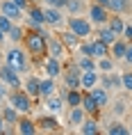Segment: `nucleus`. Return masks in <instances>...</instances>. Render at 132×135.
<instances>
[{"label":"nucleus","mask_w":132,"mask_h":135,"mask_svg":"<svg viewBox=\"0 0 132 135\" xmlns=\"http://www.w3.org/2000/svg\"><path fill=\"white\" fill-rule=\"evenodd\" d=\"M16 131H18L21 135H36L39 133V126H36V121L28 119V117H21L18 124H16Z\"/></svg>","instance_id":"6ab92c4d"},{"label":"nucleus","mask_w":132,"mask_h":135,"mask_svg":"<svg viewBox=\"0 0 132 135\" xmlns=\"http://www.w3.org/2000/svg\"><path fill=\"white\" fill-rule=\"evenodd\" d=\"M59 39H62V44L64 46H66V50H77V46H80V41H82V39H80V37L77 35H73V32H71L68 28L64 30V32H59Z\"/></svg>","instance_id":"a211bd4d"},{"label":"nucleus","mask_w":132,"mask_h":135,"mask_svg":"<svg viewBox=\"0 0 132 135\" xmlns=\"http://www.w3.org/2000/svg\"><path fill=\"white\" fill-rule=\"evenodd\" d=\"M112 110H114V114H116V117H123L125 110H128V103H125L123 99H116V101H114V108H112Z\"/></svg>","instance_id":"58836bf2"},{"label":"nucleus","mask_w":132,"mask_h":135,"mask_svg":"<svg viewBox=\"0 0 132 135\" xmlns=\"http://www.w3.org/2000/svg\"><path fill=\"white\" fill-rule=\"evenodd\" d=\"M80 69H77V64L75 60H71V62L64 64V73H62V78H64V87L66 89H82V85H80Z\"/></svg>","instance_id":"39448f33"},{"label":"nucleus","mask_w":132,"mask_h":135,"mask_svg":"<svg viewBox=\"0 0 132 135\" xmlns=\"http://www.w3.org/2000/svg\"><path fill=\"white\" fill-rule=\"evenodd\" d=\"M96 37L100 39V41L109 44V46H112V44H114V41L118 39V35H114V30H109L107 25H98V28H96Z\"/></svg>","instance_id":"c756f323"},{"label":"nucleus","mask_w":132,"mask_h":135,"mask_svg":"<svg viewBox=\"0 0 132 135\" xmlns=\"http://www.w3.org/2000/svg\"><path fill=\"white\" fill-rule=\"evenodd\" d=\"M28 50H23L21 46H12V48L5 53V62L18 73H25L30 69V60H28Z\"/></svg>","instance_id":"f03ea898"},{"label":"nucleus","mask_w":132,"mask_h":135,"mask_svg":"<svg viewBox=\"0 0 132 135\" xmlns=\"http://www.w3.org/2000/svg\"><path fill=\"white\" fill-rule=\"evenodd\" d=\"M25 23H28L30 28H36V30H41L43 25H46V14H43V7L41 5H30L28 12H25Z\"/></svg>","instance_id":"0eeeda50"},{"label":"nucleus","mask_w":132,"mask_h":135,"mask_svg":"<svg viewBox=\"0 0 132 135\" xmlns=\"http://www.w3.org/2000/svg\"><path fill=\"white\" fill-rule=\"evenodd\" d=\"M41 66H43V71H46V76H50V78H59L64 73V62L57 60V57H50V55H46L41 60Z\"/></svg>","instance_id":"9d476101"},{"label":"nucleus","mask_w":132,"mask_h":135,"mask_svg":"<svg viewBox=\"0 0 132 135\" xmlns=\"http://www.w3.org/2000/svg\"><path fill=\"white\" fill-rule=\"evenodd\" d=\"M107 28L114 30V35H123V28H125V21H123V16L121 14H112L109 16V21H107Z\"/></svg>","instance_id":"2f4dec72"},{"label":"nucleus","mask_w":132,"mask_h":135,"mask_svg":"<svg viewBox=\"0 0 132 135\" xmlns=\"http://www.w3.org/2000/svg\"><path fill=\"white\" fill-rule=\"evenodd\" d=\"M36 126H39V131H50V133H57V131H59V121L55 119V114H52V117H39Z\"/></svg>","instance_id":"c85d7f7f"},{"label":"nucleus","mask_w":132,"mask_h":135,"mask_svg":"<svg viewBox=\"0 0 132 135\" xmlns=\"http://www.w3.org/2000/svg\"><path fill=\"white\" fill-rule=\"evenodd\" d=\"M23 48L28 50L30 57H34V60H43V57L48 55V32L46 30H28L25 32V37H23Z\"/></svg>","instance_id":"f257e3e1"},{"label":"nucleus","mask_w":132,"mask_h":135,"mask_svg":"<svg viewBox=\"0 0 132 135\" xmlns=\"http://www.w3.org/2000/svg\"><path fill=\"white\" fill-rule=\"evenodd\" d=\"M121 85H123L125 92L132 94V71H123L121 73Z\"/></svg>","instance_id":"4c0bfd02"},{"label":"nucleus","mask_w":132,"mask_h":135,"mask_svg":"<svg viewBox=\"0 0 132 135\" xmlns=\"http://www.w3.org/2000/svg\"><path fill=\"white\" fill-rule=\"evenodd\" d=\"M43 14H46V25L48 28H64L66 25V16H64V9L59 7H43Z\"/></svg>","instance_id":"6e6552de"},{"label":"nucleus","mask_w":132,"mask_h":135,"mask_svg":"<svg viewBox=\"0 0 132 135\" xmlns=\"http://www.w3.org/2000/svg\"><path fill=\"white\" fill-rule=\"evenodd\" d=\"M75 64H77V69H80V71H91V69H98V66H96V57H91V55H80V53H77Z\"/></svg>","instance_id":"7c9ffc66"},{"label":"nucleus","mask_w":132,"mask_h":135,"mask_svg":"<svg viewBox=\"0 0 132 135\" xmlns=\"http://www.w3.org/2000/svg\"><path fill=\"white\" fill-rule=\"evenodd\" d=\"M2 96H5V85H2V80H0V105H2Z\"/></svg>","instance_id":"a18cd8bd"},{"label":"nucleus","mask_w":132,"mask_h":135,"mask_svg":"<svg viewBox=\"0 0 132 135\" xmlns=\"http://www.w3.org/2000/svg\"><path fill=\"white\" fill-rule=\"evenodd\" d=\"M82 94L84 89H64V99H66V105H82Z\"/></svg>","instance_id":"cd10ccee"},{"label":"nucleus","mask_w":132,"mask_h":135,"mask_svg":"<svg viewBox=\"0 0 132 135\" xmlns=\"http://www.w3.org/2000/svg\"><path fill=\"white\" fill-rule=\"evenodd\" d=\"M87 7H89V5H84V0H66L64 12H66L68 16H77V14H82Z\"/></svg>","instance_id":"bb28decb"},{"label":"nucleus","mask_w":132,"mask_h":135,"mask_svg":"<svg viewBox=\"0 0 132 135\" xmlns=\"http://www.w3.org/2000/svg\"><path fill=\"white\" fill-rule=\"evenodd\" d=\"M87 16H89V21L93 23V28H98V25H107L112 12L105 7V5H100V2H91L89 7H87Z\"/></svg>","instance_id":"423d86ee"},{"label":"nucleus","mask_w":132,"mask_h":135,"mask_svg":"<svg viewBox=\"0 0 132 135\" xmlns=\"http://www.w3.org/2000/svg\"><path fill=\"white\" fill-rule=\"evenodd\" d=\"M128 44H130V41H125L123 37H118L116 41H114V44H112V46H109V55L114 57L116 62H118V60H123V57H125V50H128Z\"/></svg>","instance_id":"5701e85b"},{"label":"nucleus","mask_w":132,"mask_h":135,"mask_svg":"<svg viewBox=\"0 0 132 135\" xmlns=\"http://www.w3.org/2000/svg\"><path fill=\"white\" fill-rule=\"evenodd\" d=\"M66 28H68L73 35H77L80 39H89V37L93 35V23H91L89 18H84L82 14L66 16Z\"/></svg>","instance_id":"7ed1b4c3"},{"label":"nucleus","mask_w":132,"mask_h":135,"mask_svg":"<svg viewBox=\"0 0 132 135\" xmlns=\"http://www.w3.org/2000/svg\"><path fill=\"white\" fill-rule=\"evenodd\" d=\"M123 62L128 64V66H132V44H128V50H125V57H123Z\"/></svg>","instance_id":"79ce46f5"},{"label":"nucleus","mask_w":132,"mask_h":135,"mask_svg":"<svg viewBox=\"0 0 132 135\" xmlns=\"http://www.w3.org/2000/svg\"><path fill=\"white\" fill-rule=\"evenodd\" d=\"M2 39H5V35H2V32H0V44H2Z\"/></svg>","instance_id":"49530a36"},{"label":"nucleus","mask_w":132,"mask_h":135,"mask_svg":"<svg viewBox=\"0 0 132 135\" xmlns=\"http://www.w3.org/2000/svg\"><path fill=\"white\" fill-rule=\"evenodd\" d=\"M0 12L5 16H9L12 21H21L23 18V9L16 5L14 0H2V2H0Z\"/></svg>","instance_id":"4468645a"},{"label":"nucleus","mask_w":132,"mask_h":135,"mask_svg":"<svg viewBox=\"0 0 132 135\" xmlns=\"http://www.w3.org/2000/svg\"><path fill=\"white\" fill-rule=\"evenodd\" d=\"M98 83H100V71H98V69H91V71H82L80 73V85H82L84 92L93 89Z\"/></svg>","instance_id":"ddd939ff"},{"label":"nucleus","mask_w":132,"mask_h":135,"mask_svg":"<svg viewBox=\"0 0 132 135\" xmlns=\"http://www.w3.org/2000/svg\"><path fill=\"white\" fill-rule=\"evenodd\" d=\"M107 9H109L112 14H130L132 12V5H130V0H109L107 2Z\"/></svg>","instance_id":"412c9836"},{"label":"nucleus","mask_w":132,"mask_h":135,"mask_svg":"<svg viewBox=\"0 0 132 135\" xmlns=\"http://www.w3.org/2000/svg\"><path fill=\"white\" fill-rule=\"evenodd\" d=\"M130 5H132V0H130Z\"/></svg>","instance_id":"09e8293b"},{"label":"nucleus","mask_w":132,"mask_h":135,"mask_svg":"<svg viewBox=\"0 0 132 135\" xmlns=\"http://www.w3.org/2000/svg\"><path fill=\"white\" fill-rule=\"evenodd\" d=\"M9 105H14L21 114H28V112H32V108H34V99H32L23 87H16V89L9 92Z\"/></svg>","instance_id":"20e7f679"},{"label":"nucleus","mask_w":132,"mask_h":135,"mask_svg":"<svg viewBox=\"0 0 132 135\" xmlns=\"http://www.w3.org/2000/svg\"><path fill=\"white\" fill-rule=\"evenodd\" d=\"M89 94L96 99V103H98V108H100V110H105V108L109 105V101H112V99H109V89H105L100 83H98L93 89H89Z\"/></svg>","instance_id":"dca6fc26"},{"label":"nucleus","mask_w":132,"mask_h":135,"mask_svg":"<svg viewBox=\"0 0 132 135\" xmlns=\"http://www.w3.org/2000/svg\"><path fill=\"white\" fill-rule=\"evenodd\" d=\"M18 76H21V73L14 71V69H12L7 62L0 66V80H2V85H5V87H12V89H16V87H23Z\"/></svg>","instance_id":"1a4fd4ad"},{"label":"nucleus","mask_w":132,"mask_h":135,"mask_svg":"<svg viewBox=\"0 0 132 135\" xmlns=\"http://www.w3.org/2000/svg\"><path fill=\"white\" fill-rule=\"evenodd\" d=\"M87 117H89V114L84 112V108H82V105H73V108H68V124H71V126H77V128H80V124H82Z\"/></svg>","instance_id":"4be33fe9"},{"label":"nucleus","mask_w":132,"mask_h":135,"mask_svg":"<svg viewBox=\"0 0 132 135\" xmlns=\"http://www.w3.org/2000/svg\"><path fill=\"white\" fill-rule=\"evenodd\" d=\"M23 89L32 96V99H41V78L39 76H28L25 83H23Z\"/></svg>","instance_id":"2eb2a0df"},{"label":"nucleus","mask_w":132,"mask_h":135,"mask_svg":"<svg viewBox=\"0 0 132 135\" xmlns=\"http://www.w3.org/2000/svg\"><path fill=\"white\" fill-rule=\"evenodd\" d=\"M82 108H84V112L89 114V117H98V112H100V108H98L96 99H93L89 92L82 94Z\"/></svg>","instance_id":"b1692460"},{"label":"nucleus","mask_w":132,"mask_h":135,"mask_svg":"<svg viewBox=\"0 0 132 135\" xmlns=\"http://www.w3.org/2000/svg\"><path fill=\"white\" fill-rule=\"evenodd\" d=\"M14 2H16V5H18V7L23 9V12H28V7H30V5H32L30 0H14Z\"/></svg>","instance_id":"37998d69"},{"label":"nucleus","mask_w":132,"mask_h":135,"mask_svg":"<svg viewBox=\"0 0 132 135\" xmlns=\"http://www.w3.org/2000/svg\"><path fill=\"white\" fill-rule=\"evenodd\" d=\"M55 80H57V78H50V76L41 78V99H46V96H50V94H55V92H57Z\"/></svg>","instance_id":"72a5a7b5"},{"label":"nucleus","mask_w":132,"mask_h":135,"mask_svg":"<svg viewBox=\"0 0 132 135\" xmlns=\"http://www.w3.org/2000/svg\"><path fill=\"white\" fill-rule=\"evenodd\" d=\"M0 2H2V0H0Z\"/></svg>","instance_id":"8fccbe9b"},{"label":"nucleus","mask_w":132,"mask_h":135,"mask_svg":"<svg viewBox=\"0 0 132 135\" xmlns=\"http://www.w3.org/2000/svg\"><path fill=\"white\" fill-rule=\"evenodd\" d=\"M5 126H7V121H5V119H2V114H0V135H2V133H5Z\"/></svg>","instance_id":"c03bdc74"},{"label":"nucleus","mask_w":132,"mask_h":135,"mask_svg":"<svg viewBox=\"0 0 132 135\" xmlns=\"http://www.w3.org/2000/svg\"><path fill=\"white\" fill-rule=\"evenodd\" d=\"M100 85L105 89H123L121 85V76L116 71H109V73H100Z\"/></svg>","instance_id":"f3484780"},{"label":"nucleus","mask_w":132,"mask_h":135,"mask_svg":"<svg viewBox=\"0 0 132 135\" xmlns=\"http://www.w3.org/2000/svg\"><path fill=\"white\" fill-rule=\"evenodd\" d=\"M0 114H2V119L7 121V124H14V126L18 124V119H21V117H18L21 112H18V110H16L14 105H7V108H2V112H0Z\"/></svg>","instance_id":"f704fd0d"},{"label":"nucleus","mask_w":132,"mask_h":135,"mask_svg":"<svg viewBox=\"0 0 132 135\" xmlns=\"http://www.w3.org/2000/svg\"><path fill=\"white\" fill-rule=\"evenodd\" d=\"M130 133H132V124H130Z\"/></svg>","instance_id":"de8ad7c7"},{"label":"nucleus","mask_w":132,"mask_h":135,"mask_svg":"<svg viewBox=\"0 0 132 135\" xmlns=\"http://www.w3.org/2000/svg\"><path fill=\"white\" fill-rule=\"evenodd\" d=\"M125 39V41H130L132 44V23H125V28H123V35H121Z\"/></svg>","instance_id":"ea45409f"},{"label":"nucleus","mask_w":132,"mask_h":135,"mask_svg":"<svg viewBox=\"0 0 132 135\" xmlns=\"http://www.w3.org/2000/svg\"><path fill=\"white\" fill-rule=\"evenodd\" d=\"M89 41H91V55L96 57H105V55H109V44H105L100 41L98 37H89Z\"/></svg>","instance_id":"aec40b11"},{"label":"nucleus","mask_w":132,"mask_h":135,"mask_svg":"<svg viewBox=\"0 0 132 135\" xmlns=\"http://www.w3.org/2000/svg\"><path fill=\"white\" fill-rule=\"evenodd\" d=\"M43 5H48V7H59V9H64L66 0H43Z\"/></svg>","instance_id":"a19ab883"},{"label":"nucleus","mask_w":132,"mask_h":135,"mask_svg":"<svg viewBox=\"0 0 132 135\" xmlns=\"http://www.w3.org/2000/svg\"><path fill=\"white\" fill-rule=\"evenodd\" d=\"M14 23H16V21H12L9 16H5L2 12H0V32H2L5 37L9 35V30H12V25H14Z\"/></svg>","instance_id":"e433bc0d"},{"label":"nucleus","mask_w":132,"mask_h":135,"mask_svg":"<svg viewBox=\"0 0 132 135\" xmlns=\"http://www.w3.org/2000/svg\"><path fill=\"white\" fill-rule=\"evenodd\" d=\"M80 133H84V135H96V133H100L98 117H87V119L80 124Z\"/></svg>","instance_id":"393cba45"},{"label":"nucleus","mask_w":132,"mask_h":135,"mask_svg":"<svg viewBox=\"0 0 132 135\" xmlns=\"http://www.w3.org/2000/svg\"><path fill=\"white\" fill-rule=\"evenodd\" d=\"M7 37H9L14 44H21V41H23V37H25V30H23V25H16V23H14Z\"/></svg>","instance_id":"c9c22d12"},{"label":"nucleus","mask_w":132,"mask_h":135,"mask_svg":"<svg viewBox=\"0 0 132 135\" xmlns=\"http://www.w3.org/2000/svg\"><path fill=\"white\" fill-rule=\"evenodd\" d=\"M96 66L100 73H109V71H116V60L112 55H105V57H98L96 60Z\"/></svg>","instance_id":"a878e982"},{"label":"nucleus","mask_w":132,"mask_h":135,"mask_svg":"<svg viewBox=\"0 0 132 135\" xmlns=\"http://www.w3.org/2000/svg\"><path fill=\"white\" fill-rule=\"evenodd\" d=\"M105 133H107V135H130V128L125 126L123 121L114 119V121H112V124H109V126L105 128Z\"/></svg>","instance_id":"473e14b6"},{"label":"nucleus","mask_w":132,"mask_h":135,"mask_svg":"<svg viewBox=\"0 0 132 135\" xmlns=\"http://www.w3.org/2000/svg\"><path fill=\"white\" fill-rule=\"evenodd\" d=\"M43 103H46V108H48V112L50 114H62L64 105H66V99H64V94L59 96V94H50V96H46L43 99Z\"/></svg>","instance_id":"f8f14e48"},{"label":"nucleus","mask_w":132,"mask_h":135,"mask_svg":"<svg viewBox=\"0 0 132 135\" xmlns=\"http://www.w3.org/2000/svg\"><path fill=\"white\" fill-rule=\"evenodd\" d=\"M66 53H68V50H66V46L62 44V39L55 37V35H48V55L57 57V60H64Z\"/></svg>","instance_id":"9b49d317"}]
</instances>
